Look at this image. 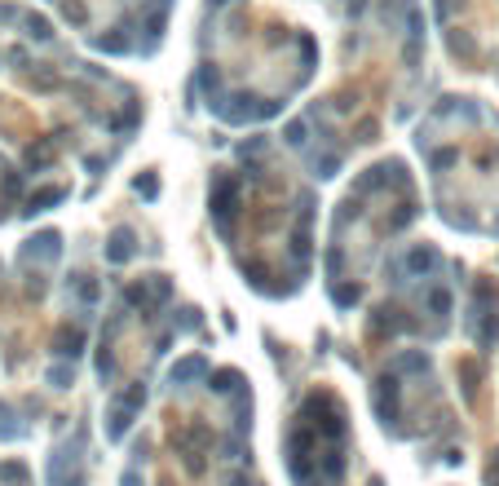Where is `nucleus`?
Returning a JSON list of instances; mask_svg holds the SVG:
<instances>
[{"mask_svg": "<svg viewBox=\"0 0 499 486\" xmlns=\"http://www.w3.org/2000/svg\"><path fill=\"white\" fill-rule=\"evenodd\" d=\"M49 380H53V389H67L71 380H76V371H71V367H53V371H49Z\"/></svg>", "mask_w": 499, "mask_h": 486, "instance_id": "9d476101", "label": "nucleus"}, {"mask_svg": "<svg viewBox=\"0 0 499 486\" xmlns=\"http://www.w3.org/2000/svg\"><path fill=\"white\" fill-rule=\"evenodd\" d=\"M199 376H208V358L203 354H190V358H181L173 371H168V380L173 385H186V380H199Z\"/></svg>", "mask_w": 499, "mask_h": 486, "instance_id": "39448f33", "label": "nucleus"}, {"mask_svg": "<svg viewBox=\"0 0 499 486\" xmlns=\"http://www.w3.org/2000/svg\"><path fill=\"white\" fill-rule=\"evenodd\" d=\"M371 486H380V482H371Z\"/></svg>", "mask_w": 499, "mask_h": 486, "instance_id": "4468645a", "label": "nucleus"}, {"mask_svg": "<svg viewBox=\"0 0 499 486\" xmlns=\"http://www.w3.org/2000/svg\"><path fill=\"white\" fill-rule=\"evenodd\" d=\"M429 310L433 314H446V310H451V292H442V287L429 292Z\"/></svg>", "mask_w": 499, "mask_h": 486, "instance_id": "1a4fd4ad", "label": "nucleus"}, {"mask_svg": "<svg viewBox=\"0 0 499 486\" xmlns=\"http://www.w3.org/2000/svg\"><path fill=\"white\" fill-rule=\"evenodd\" d=\"M403 265H407V274H433L437 265H442V257H437L433 243H416V248L403 257Z\"/></svg>", "mask_w": 499, "mask_h": 486, "instance_id": "20e7f679", "label": "nucleus"}, {"mask_svg": "<svg viewBox=\"0 0 499 486\" xmlns=\"http://www.w3.org/2000/svg\"><path fill=\"white\" fill-rule=\"evenodd\" d=\"M128 257H133V235H128V230H115V235H111V248H106V261L124 265Z\"/></svg>", "mask_w": 499, "mask_h": 486, "instance_id": "0eeeda50", "label": "nucleus"}, {"mask_svg": "<svg viewBox=\"0 0 499 486\" xmlns=\"http://www.w3.org/2000/svg\"><path fill=\"white\" fill-rule=\"evenodd\" d=\"M239 385H243V376H239V371H217L212 380H208V389H217V394H235Z\"/></svg>", "mask_w": 499, "mask_h": 486, "instance_id": "6e6552de", "label": "nucleus"}, {"mask_svg": "<svg viewBox=\"0 0 499 486\" xmlns=\"http://www.w3.org/2000/svg\"><path fill=\"white\" fill-rule=\"evenodd\" d=\"M173 442H177V451L186 455V469L203 473V446H212V433L208 429H186V433H177Z\"/></svg>", "mask_w": 499, "mask_h": 486, "instance_id": "7ed1b4c3", "label": "nucleus"}, {"mask_svg": "<svg viewBox=\"0 0 499 486\" xmlns=\"http://www.w3.org/2000/svg\"><path fill=\"white\" fill-rule=\"evenodd\" d=\"M389 371L403 376V371H429V354H420V349H407V354H398L389 362Z\"/></svg>", "mask_w": 499, "mask_h": 486, "instance_id": "423d86ee", "label": "nucleus"}, {"mask_svg": "<svg viewBox=\"0 0 499 486\" xmlns=\"http://www.w3.org/2000/svg\"><path fill=\"white\" fill-rule=\"evenodd\" d=\"M146 403V385H133L124 398H115V407H111V424H106V437H111V442H119V437L128 433V424H133V411H137Z\"/></svg>", "mask_w": 499, "mask_h": 486, "instance_id": "f03ea898", "label": "nucleus"}, {"mask_svg": "<svg viewBox=\"0 0 499 486\" xmlns=\"http://www.w3.org/2000/svg\"><path fill=\"white\" fill-rule=\"evenodd\" d=\"M358 301V287H336V305H354Z\"/></svg>", "mask_w": 499, "mask_h": 486, "instance_id": "9b49d317", "label": "nucleus"}, {"mask_svg": "<svg viewBox=\"0 0 499 486\" xmlns=\"http://www.w3.org/2000/svg\"><path fill=\"white\" fill-rule=\"evenodd\" d=\"M119 486H142V473H137V464H133L124 478H119Z\"/></svg>", "mask_w": 499, "mask_h": 486, "instance_id": "f8f14e48", "label": "nucleus"}, {"mask_svg": "<svg viewBox=\"0 0 499 486\" xmlns=\"http://www.w3.org/2000/svg\"><path fill=\"white\" fill-rule=\"evenodd\" d=\"M375 416H380L384 429H394V433H403L398 429V420H403V385H398V376L389 371L380 389H375Z\"/></svg>", "mask_w": 499, "mask_h": 486, "instance_id": "f257e3e1", "label": "nucleus"}, {"mask_svg": "<svg viewBox=\"0 0 499 486\" xmlns=\"http://www.w3.org/2000/svg\"><path fill=\"white\" fill-rule=\"evenodd\" d=\"M486 482L499 486V451H495V460H491V469H486Z\"/></svg>", "mask_w": 499, "mask_h": 486, "instance_id": "ddd939ff", "label": "nucleus"}]
</instances>
